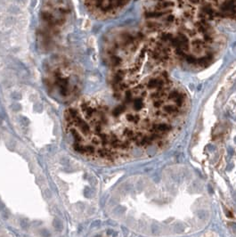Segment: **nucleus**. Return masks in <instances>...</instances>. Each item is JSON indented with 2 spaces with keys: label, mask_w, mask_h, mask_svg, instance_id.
<instances>
[{
  "label": "nucleus",
  "mask_w": 236,
  "mask_h": 237,
  "mask_svg": "<svg viewBox=\"0 0 236 237\" xmlns=\"http://www.w3.org/2000/svg\"><path fill=\"white\" fill-rule=\"evenodd\" d=\"M63 0H47L42 10V30L55 34L65 20V7Z\"/></svg>",
  "instance_id": "obj_1"
}]
</instances>
